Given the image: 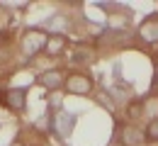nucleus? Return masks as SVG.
I'll return each mask as SVG.
<instances>
[{
    "label": "nucleus",
    "instance_id": "nucleus-15",
    "mask_svg": "<svg viewBox=\"0 0 158 146\" xmlns=\"http://www.w3.org/2000/svg\"><path fill=\"white\" fill-rule=\"evenodd\" d=\"M110 146H122V144H110Z\"/></svg>",
    "mask_w": 158,
    "mask_h": 146
},
{
    "label": "nucleus",
    "instance_id": "nucleus-3",
    "mask_svg": "<svg viewBox=\"0 0 158 146\" xmlns=\"http://www.w3.org/2000/svg\"><path fill=\"white\" fill-rule=\"evenodd\" d=\"M63 88H66L68 93H73V95H90V93H93V81H90L85 73H71V76L66 78Z\"/></svg>",
    "mask_w": 158,
    "mask_h": 146
},
{
    "label": "nucleus",
    "instance_id": "nucleus-2",
    "mask_svg": "<svg viewBox=\"0 0 158 146\" xmlns=\"http://www.w3.org/2000/svg\"><path fill=\"white\" fill-rule=\"evenodd\" d=\"M51 124H54V134H56L59 139H68L71 131H73V127H76V115H71V112H66V110H59V112L54 115Z\"/></svg>",
    "mask_w": 158,
    "mask_h": 146
},
{
    "label": "nucleus",
    "instance_id": "nucleus-11",
    "mask_svg": "<svg viewBox=\"0 0 158 146\" xmlns=\"http://www.w3.org/2000/svg\"><path fill=\"white\" fill-rule=\"evenodd\" d=\"M98 100H100L102 105H105V107H107L110 112H114V107H117V105H114V100H112V95H110L107 90H100V93H98Z\"/></svg>",
    "mask_w": 158,
    "mask_h": 146
},
{
    "label": "nucleus",
    "instance_id": "nucleus-7",
    "mask_svg": "<svg viewBox=\"0 0 158 146\" xmlns=\"http://www.w3.org/2000/svg\"><path fill=\"white\" fill-rule=\"evenodd\" d=\"M5 105H7L10 110H24V105H27V90L10 88V90L5 93Z\"/></svg>",
    "mask_w": 158,
    "mask_h": 146
},
{
    "label": "nucleus",
    "instance_id": "nucleus-4",
    "mask_svg": "<svg viewBox=\"0 0 158 146\" xmlns=\"http://www.w3.org/2000/svg\"><path fill=\"white\" fill-rule=\"evenodd\" d=\"M119 144L122 146H141V144H146V136L139 131V127L134 124H124L122 127V131H119Z\"/></svg>",
    "mask_w": 158,
    "mask_h": 146
},
{
    "label": "nucleus",
    "instance_id": "nucleus-6",
    "mask_svg": "<svg viewBox=\"0 0 158 146\" xmlns=\"http://www.w3.org/2000/svg\"><path fill=\"white\" fill-rule=\"evenodd\" d=\"M39 83L46 88V90H59L61 85L66 83V78H63V73L56 71V68H49V71H44L39 76Z\"/></svg>",
    "mask_w": 158,
    "mask_h": 146
},
{
    "label": "nucleus",
    "instance_id": "nucleus-14",
    "mask_svg": "<svg viewBox=\"0 0 158 146\" xmlns=\"http://www.w3.org/2000/svg\"><path fill=\"white\" fill-rule=\"evenodd\" d=\"M156 88H158V73H156Z\"/></svg>",
    "mask_w": 158,
    "mask_h": 146
},
{
    "label": "nucleus",
    "instance_id": "nucleus-9",
    "mask_svg": "<svg viewBox=\"0 0 158 146\" xmlns=\"http://www.w3.org/2000/svg\"><path fill=\"white\" fill-rule=\"evenodd\" d=\"M73 63H80V66H88V63L95 61V51L90 49V46H76V51H73Z\"/></svg>",
    "mask_w": 158,
    "mask_h": 146
},
{
    "label": "nucleus",
    "instance_id": "nucleus-12",
    "mask_svg": "<svg viewBox=\"0 0 158 146\" xmlns=\"http://www.w3.org/2000/svg\"><path fill=\"white\" fill-rule=\"evenodd\" d=\"M127 112H129V117H131V119L141 117V115H143V102H141V100H134V102L129 105V110H127Z\"/></svg>",
    "mask_w": 158,
    "mask_h": 146
},
{
    "label": "nucleus",
    "instance_id": "nucleus-8",
    "mask_svg": "<svg viewBox=\"0 0 158 146\" xmlns=\"http://www.w3.org/2000/svg\"><path fill=\"white\" fill-rule=\"evenodd\" d=\"M44 51H46L49 56H61V54L66 51V37H61V34H51V37H46V46H44Z\"/></svg>",
    "mask_w": 158,
    "mask_h": 146
},
{
    "label": "nucleus",
    "instance_id": "nucleus-5",
    "mask_svg": "<svg viewBox=\"0 0 158 146\" xmlns=\"http://www.w3.org/2000/svg\"><path fill=\"white\" fill-rule=\"evenodd\" d=\"M139 39L143 44H158V17H148L139 27Z\"/></svg>",
    "mask_w": 158,
    "mask_h": 146
},
{
    "label": "nucleus",
    "instance_id": "nucleus-1",
    "mask_svg": "<svg viewBox=\"0 0 158 146\" xmlns=\"http://www.w3.org/2000/svg\"><path fill=\"white\" fill-rule=\"evenodd\" d=\"M44 46H46V32L44 29L29 27V29L22 32V51H24L27 59H32L34 54L44 51Z\"/></svg>",
    "mask_w": 158,
    "mask_h": 146
},
{
    "label": "nucleus",
    "instance_id": "nucleus-10",
    "mask_svg": "<svg viewBox=\"0 0 158 146\" xmlns=\"http://www.w3.org/2000/svg\"><path fill=\"white\" fill-rule=\"evenodd\" d=\"M143 136H146V144H156V141H158V117L148 122V127H146V134H143Z\"/></svg>",
    "mask_w": 158,
    "mask_h": 146
},
{
    "label": "nucleus",
    "instance_id": "nucleus-13",
    "mask_svg": "<svg viewBox=\"0 0 158 146\" xmlns=\"http://www.w3.org/2000/svg\"><path fill=\"white\" fill-rule=\"evenodd\" d=\"M10 146H22V144H20V141H15V144H10Z\"/></svg>",
    "mask_w": 158,
    "mask_h": 146
}]
</instances>
